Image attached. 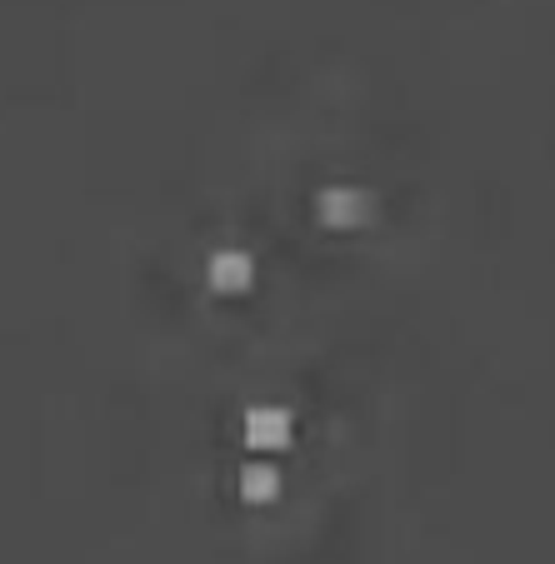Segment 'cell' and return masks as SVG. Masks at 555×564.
Masks as SVG:
<instances>
[{
	"label": "cell",
	"mask_w": 555,
	"mask_h": 564,
	"mask_svg": "<svg viewBox=\"0 0 555 564\" xmlns=\"http://www.w3.org/2000/svg\"><path fill=\"white\" fill-rule=\"evenodd\" d=\"M296 440V420L280 405H260L246 415V445L250 449H286Z\"/></svg>",
	"instance_id": "2"
},
{
	"label": "cell",
	"mask_w": 555,
	"mask_h": 564,
	"mask_svg": "<svg viewBox=\"0 0 555 564\" xmlns=\"http://www.w3.org/2000/svg\"><path fill=\"white\" fill-rule=\"evenodd\" d=\"M371 215H375V200L365 191H351V185L321 191V200H316V220L331 225V230H361Z\"/></svg>",
	"instance_id": "1"
},
{
	"label": "cell",
	"mask_w": 555,
	"mask_h": 564,
	"mask_svg": "<svg viewBox=\"0 0 555 564\" xmlns=\"http://www.w3.org/2000/svg\"><path fill=\"white\" fill-rule=\"evenodd\" d=\"M276 495H280V475H276V465L256 459V465L241 469V500H246V505H270Z\"/></svg>",
	"instance_id": "4"
},
{
	"label": "cell",
	"mask_w": 555,
	"mask_h": 564,
	"mask_svg": "<svg viewBox=\"0 0 555 564\" xmlns=\"http://www.w3.org/2000/svg\"><path fill=\"white\" fill-rule=\"evenodd\" d=\"M211 285L221 290V295H241V290L256 285V260L246 256V250H221V256H211Z\"/></svg>",
	"instance_id": "3"
}]
</instances>
